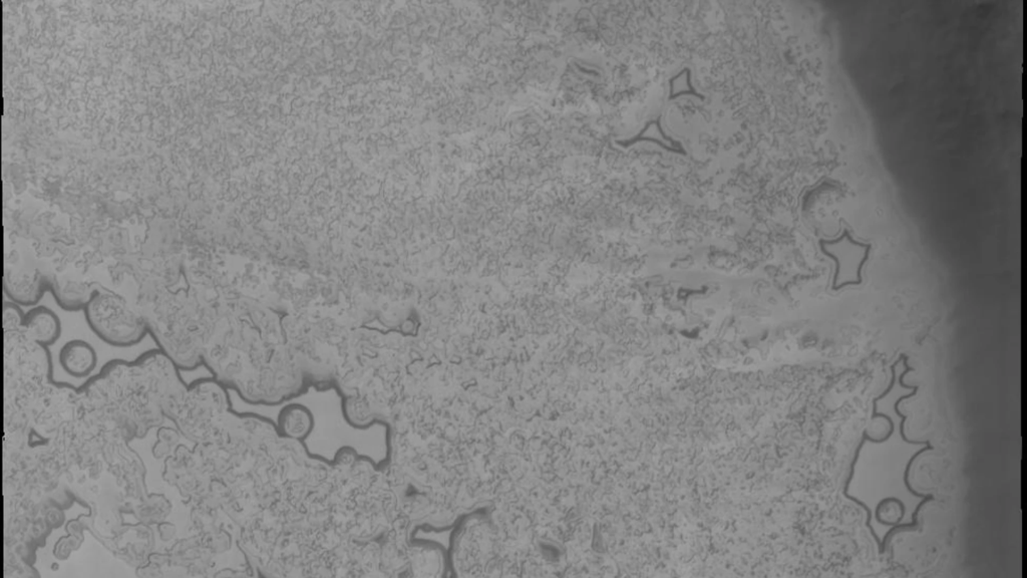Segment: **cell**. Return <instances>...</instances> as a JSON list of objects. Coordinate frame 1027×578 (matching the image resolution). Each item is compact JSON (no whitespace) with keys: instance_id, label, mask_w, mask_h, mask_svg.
I'll return each instance as SVG.
<instances>
[{"instance_id":"obj_1","label":"cell","mask_w":1027,"mask_h":578,"mask_svg":"<svg viewBox=\"0 0 1027 578\" xmlns=\"http://www.w3.org/2000/svg\"><path fill=\"white\" fill-rule=\"evenodd\" d=\"M908 361L902 355L891 366L889 387L873 400L872 419L885 418L890 424L888 435L874 439L864 431L843 490L848 500L867 512L866 525L881 554L888 537L916 528L921 508L935 499L931 494L915 491L909 482L913 463L934 447L930 441L903 440L894 410L899 398L919 390L918 386L904 383L906 375L914 372Z\"/></svg>"},{"instance_id":"obj_2","label":"cell","mask_w":1027,"mask_h":578,"mask_svg":"<svg viewBox=\"0 0 1027 578\" xmlns=\"http://www.w3.org/2000/svg\"><path fill=\"white\" fill-rule=\"evenodd\" d=\"M309 408L313 428L301 443L311 458L334 463L340 452L350 450L376 468L385 467L391 457V432L384 422L358 427L346 417L340 395L333 389L308 390L294 398Z\"/></svg>"},{"instance_id":"obj_3","label":"cell","mask_w":1027,"mask_h":578,"mask_svg":"<svg viewBox=\"0 0 1027 578\" xmlns=\"http://www.w3.org/2000/svg\"><path fill=\"white\" fill-rule=\"evenodd\" d=\"M84 315L92 333L113 348H133L141 344L149 333L146 323L123 299L99 289Z\"/></svg>"},{"instance_id":"obj_4","label":"cell","mask_w":1027,"mask_h":578,"mask_svg":"<svg viewBox=\"0 0 1027 578\" xmlns=\"http://www.w3.org/2000/svg\"><path fill=\"white\" fill-rule=\"evenodd\" d=\"M822 251L835 262L833 291L860 285L863 282V268L869 259L872 245L854 239L848 230L833 240H822Z\"/></svg>"},{"instance_id":"obj_5","label":"cell","mask_w":1027,"mask_h":578,"mask_svg":"<svg viewBox=\"0 0 1027 578\" xmlns=\"http://www.w3.org/2000/svg\"><path fill=\"white\" fill-rule=\"evenodd\" d=\"M95 347L83 339H73L63 345L59 352V363L63 371L74 379L91 376L98 366Z\"/></svg>"},{"instance_id":"obj_6","label":"cell","mask_w":1027,"mask_h":578,"mask_svg":"<svg viewBox=\"0 0 1027 578\" xmlns=\"http://www.w3.org/2000/svg\"><path fill=\"white\" fill-rule=\"evenodd\" d=\"M22 325L28 330L33 340L43 347L54 346L63 334V324L59 315L43 305L31 308L25 314Z\"/></svg>"},{"instance_id":"obj_7","label":"cell","mask_w":1027,"mask_h":578,"mask_svg":"<svg viewBox=\"0 0 1027 578\" xmlns=\"http://www.w3.org/2000/svg\"><path fill=\"white\" fill-rule=\"evenodd\" d=\"M98 289L91 285L70 278H53L49 280V293L56 304L65 312L77 313L85 311Z\"/></svg>"},{"instance_id":"obj_8","label":"cell","mask_w":1027,"mask_h":578,"mask_svg":"<svg viewBox=\"0 0 1027 578\" xmlns=\"http://www.w3.org/2000/svg\"><path fill=\"white\" fill-rule=\"evenodd\" d=\"M5 292L12 301L21 307H35L49 292V279L36 273L34 276H15L7 274Z\"/></svg>"},{"instance_id":"obj_9","label":"cell","mask_w":1027,"mask_h":578,"mask_svg":"<svg viewBox=\"0 0 1027 578\" xmlns=\"http://www.w3.org/2000/svg\"><path fill=\"white\" fill-rule=\"evenodd\" d=\"M154 337L161 350L178 368L192 371L200 365V355L188 342L168 334L155 333Z\"/></svg>"}]
</instances>
